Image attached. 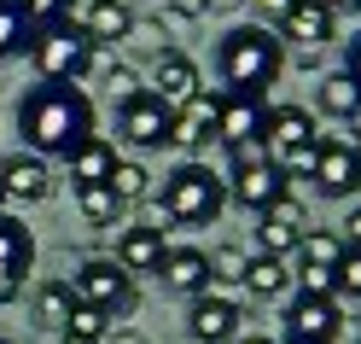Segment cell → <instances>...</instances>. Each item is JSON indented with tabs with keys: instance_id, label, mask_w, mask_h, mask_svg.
I'll return each mask as SVG.
<instances>
[{
	"instance_id": "8",
	"label": "cell",
	"mask_w": 361,
	"mask_h": 344,
	"mask_svg": "<svg viewBox=\"0 0 361 344\" xmlns=\"http://www.w3.org/2000/svg\"><path fill=\"white\" fill-rule=\"evenodd\" d=\"M309 181L326 198H355L361 193V146L344 141V134H321V158H314Z\"/></svg>"
},
{
	"instance_id": "1",
	"label": "cell",
	"mask_w": 361,
	"mask_h": 344,
	"mask_svg": "<svg viewBox=\"0 0 361 344\" xmlns=\"http://www.w3.org/2000/svg\"><path fill=\"white\" fill-rule=\"evenodd\" d=\"M18 134H24V152L35 158H71L82 141H94V100H87V88L76 82H35L24 88V100H18Z\"/></svg>"
},
{
	"instance_id": "27",
	"label": "cell",
	"mask_w": 361,
	"mask_h": 344,
	"mask_svg": "<svg viewBox=\"0 0 361 344\" xmlns=\"http://www.w3.org/2000/svg\"><path fill=\"white\" fill-rule=\"evenodd\" d=\"M204 257H210V292L216 286H245V268H251V251L245 245H216Z\"/></svg>"
},
{
	"instance_id": "6",
	"label": "cell",
	"mask_w": 361,
	"mask_h": 344,
	"mask_svg": "<svg viewBox=\"0 0 361 344\" xmlns=\"http://www.w3.org/2000/svg\"><path fill=\"white\" fill-rule=\"evenodd\" d=\"M262 152L274 158L286 175H309L314 158H321V123H314V111L274 105L268 111V129H262Z\"/></svg>"
},
{
	"instance_id": "15",
	"label": "cell",
	"mask_w": 361,
	"mask_h": 344,
	"mask_svg": "<svg viewBox=\"0 0 361 344\" xmlns=\"http://www.w3.org/2000/svg\"><path fill=\"white\" fill-rule=\"evenodd\" d=\"M216 111H221V94H204V88H198L187 105H175V146L180 152H204L216 141Z\"/></svg>"
},
{
	"instance_id": "30",
	"label": "cell",
	"mask_w": 361,
	"mask_h": 344,
	"mask_svg": "<svg viewBox=\"0 0 361 344\" xmlns=\"http://www.w3.org/2000/svg\"><path fill=\"white\" fill-rule=\"evenodd\" d=\"M30 47V18L18 0H0V59H12V53H24Z\"/></svg>"
},
{
	"instance_id": "2",
	"label": "cell",
	"mask_w": 361,
	"mask_h": 344,
	"mask_svg": "<svg viewBox=\"0 0 361 344\" xmlns=\"http://www.w3.org/2000/svg\"><path fill=\"white\" fill-rule=\"evenodd\" d=\"M280 64H286V47H280V35L262 30V24H233L216 41L221 94H268V88L280 82Z\"/></svg>"
},
{
	"instance_id": "12",
	"label": "cell",
	"mask_w": 361,
	"mask_h": 344,
	"mask_svg": "<svg viewBox=\"0 0 361 344\" xmlns=\"http://www.w3.org/2000/svg\"><path fill=\"white\" fill-rule=\"evenodd\" d=\"M286 193H291V175L274 164V158H257V164L228 170V198L245 204V210H268V204L286 198Z\"/></svg>"
},
{
	"instance_id": "22",
	"label": "cell",
	"mask_w": 361,
	"mask_h": 344,
	"mask_svg": "<svg viewBox=\"0 0 361 344\" xmlns=\"http://www.w3.org/2000/svg\"><path fill=\"white\" fill-rule=\"evenodd\" d=\"M71 181L76 187H94V181H111V170H117V141H105V134H94V141H82L71 158Z\"/></svg>"
},
{
	"instance_id": "23",
	"label": "cell",
	"mask_w": 361,
	"mask_h": 344,
	"mask_svg": "<svg viewBox=\"0 0 361 344\" xmlns=\"http://www.w3.org/2000/svg\"><path fill=\"white\" fill-rule=\"evenodd\" d=\"M76 309H82V304H76L71 280H41V286H35V321H41V327L64 333V327H71V315H76Z\"/></svg>"
},
{
	"instance_id": "29",
	"label": "cell",
	"mask_w": 361,
	"mask_h": 344,
	"mask_svg": "<svg viewBox=\"0 0 361 344\" xmlns=\"http://www.w3.org/2000/svg\"><path fill=\"white\" fill-rule=\"evenodd\" d=\"M111 193H117L123 204L152 198V175H146V164H134V158H117V170H111Z\"/></svg>"
},
{
	"instance_id": "33",
	"label": "cell",
	"mask_w": 361,
	"mask_h": 344,
	"mask_svg": "<svg viewBox=\"0 0 361 344\" xmlns=\"http://www.w3.org/2000/svg\"><path fill=\"white\" fill-rule=\"evenodd\" d=\"M105 88H111V94H117V105L128 100V94H140V71H134V64H111V71H105Z\"/></svg>"
},
{
	"instance_id": "31",
	"label": "cell",
	"mask_w": 361,
	"mask_h": 344,
	"mask_svg": "<svg viewBox=\"0 0 361 344\" xmlns=\"http://www.w3.org/2000/svg\"><path fill=\"white\" fill-rule=\"evenodd\" d=\"M338 297L361 304V245H344V263H338Z\"/></svg>"
},
{
	"instance_id": "25",
	"label": "cell",
	"mask_w": 361,
	"mask_h": 344,
	"mask_svg": "<svg viewBox=\"0 0 361 344\" xmlns=\"http://www.w3.org/2000/svg\"><path fill=\"white\" fill-rule=\"evenodd\" d=\"M76 210H82L87 222H94V227H117L128 204H123L117 193H111V181H94V187H76Z\"/></svg>"
},
{
	"instance_id": "5",
	"label": "cell",
	"mask_w": 361,
	"mask_h": 344,
	"mask_svg": "<svg viewBox=\"0 0 361 344\" xmlns=\"http://www.w3.org/2000/svg\"><path fill=\"white\" fill-rule=\"evenodd\" d=\"M71 292L82 309H94L105 321H123L134 315V304H140V292H134V274L117 263V257H82L76 274H71Z\"/></svg>"
},
{
	"instance_id": "35",
	"label": "cell",
	"mask_w": 361,
	"mask_h": 344,
	"mask_svg": "<svg viewBox=\"0 0 361 344\" xmlns=\"http://www.w3.org/2000/svg\"><path fill=\"white\" fill-rule=\"evenodd\" d=\"M169 6V18H180V24H198V18H210L204 12V0H164Z\"/></svg>"
},
{
	"instance_id": "34",
	"label": "cell",
	"mask_w": 361,
	"mask_h": 344,
	"mask_svg": "<svg viewBox=\"0 0 361 344\" xmlns=\"http://www.w3.org/2000/svg\"><path fill=\"white\" fill-rule=\"evenodd\" d=\"M128 41H140V47H152V59L164 53V30H157V24H146V18H134V30H128Z\"/></svg>"
},
{
	"instance_id": "11",
	"label": "cell",
	"mask_w": 361,
	"mask_h": 344,
	"mask_svg": "<svg viewBox=\"0 0 361 344\" xmlns=\"http://www.w3.org/2000/svg\"><path fill=\"white\" fill-rule=\"evenodd\" d=\"M187 327H192L198 344H239L245 304H239V297H228V292H204V297H192Z\"/></svg>"
},
{
	"instance_id": "19",
	"label": "cell",
	"mask_w": 361,
	"mask_h": 344,
	"mask_svg": "<svg viewBox=\"0 0 361 344\" xmlns=\"http://www.w3.org/2000/svg\"><path fill=\"white\" fill-rule=\"evenodd\" d=\"M164 286L180 292V297H204L210 292V257L198 245H169V257H164Z\"/></svg>"
},
{
	"instance_id": "36",
	"label": "cell",
	"mask_w": 361,
	"mask_h": 344,
	"mask_svg": "<svg viewBox=\"0 0 361 344\" xmlns=\"http://www.w3.org/2000/svg\"><path fill=\"white\" fill-rule=\"evenodd\" d=\"M257 158H268V152H262V141H245V146H228V170H239V164H257Z\"/></svg>"
},
{
	"instance_id": "49",
	"label": "cell",
	"mask_w": 361,
	"mask_h": 344,
	"mask_svg": "<svg viewBox=\"0 0 361 344\" xmlns=\"http://www.w3.org/2000/svg\"><path fill=\"white\" fill-rule=\"evenodd\" d=\"M280 344H286V338H280Z\"/></svg>"
},
{
	"instance_id": "38",
	"label": "cell",
	"mask_w": 361,
	"mask_h": 344,
	"mask_svg": "<svg viewBox=\"0 0 361 344\" xmlns=\"http://www.w3.org/2000/svg\"><path fill=\"white\" fill-rule=\"evenodd\" d=\"M344 76H350V82L361 88V35L350 41V59H344Z\"/></svg>"
},
{
	"instance_id": "40",
	"label": "cell",
	"mask_w": 361,
	"mask_h": 344,
	"mask_svg": "<svg viewBox=\"0 0 361 344\" xmlns=\"http://www.w3.org/2000/svg\"><path fill=\"white\" fill-rule=\"evenodd\" d=\"M257 6H262V12H268V18H274V24H280V18H286L291 6H298V0H257Z\"/></svg>"
},
{
	"instance_id": "44",
	"label": "cell",
	"mask_w": 361,
	"mask_h": 344,
	"mask_svg": "<svg viewBox=\"0 0 361 344\" xmlns=\"http://www.w3.org/2000/svg\"><path fill=\"white\" fill-rule=\"evenodd\" d=\"M59 344H94V338H82V333H59Z\"/></svg>"
},
{
	"instance_id": "3",
	"label": "cell",
	"mask_w": 361,
	"mask_h": 344,
	"mask_svg": "<svg viewBox=\"0 0 361 344\" xmlns=\"http://www.w3.org/2000/svg\"><path fill=\"white\" fill-rule=\"evenodd\" d=\"M157 198V227L175 222V227H210L221 210H228V181H221L210 164H198V158H187V164H175L164 175V187H152Z\"/></svg>"
},
{
	"instance_id": "42",
	"label": "cell",
	"mask_w": 361,
	"mask_h": 344,
	"mask_svg": "<svg viewBox=\"0 0 361 344\" xmlns=\"http://www.w3.org/2000/svg\"><path fill=\"white\" fill-rule=\"evenodd\" d=\"M321 6H332V12H361V0H321Z\"/></svg>"
},
{
	"instance_id": "4",
	"label": "cell",
	"mask_w": 361,
	"mask_h": 344,
	"mask_svg": "<svg viewBox=\"0 0 361 344\" xmlns=\"http://www.w3.org/2000/svg\"><path fill=\"white\" fill-rule=\"evenodd\" d=\"M24 59H30L35 82H76V88H82L87 64H94V41H87V30L76 24V18H59V24L30 30Z\"/></svg>"
},
{
	"instance_id": "9",
	"label": "cell",
	"mask_w": 361,
	"mask_h": 344,
	"mask_svg": "<svg viewBox=\"0 0 361 344\" xmlns=\"http://www.w3.org/2000/svg\"><path fill=\"white\" fill-rule=\"evenodd\" d=\"M309 234V216H303V204L298 198H274L268 210H257V251L262 257H298V245Z\"/></svg>"
},
{
	"instance_id": "28",
	"label": "cell",
	"mask_w": 361,
	"mask_h": 344,
	"mask_svg": "<svg viewBox=\"0 0 361 344\" xmlns=\"http://www.w3.org/2000/svg\"><path fill=\"white\" fill-rule=\"evenodd\" d=\"M355 105H361V88H355L344 71H332V76L321 82V111H326V117H338V123H350Z\"/></svg>"
},
{
	"instance_id": "45",
	"label": "cell",
	"mask_w": 361,
	"mask_h": 344,
	"mask_svg": "<svg viewBox=\"0 0 361 344\" xmlns=\"http://www.w3.org/2000/svg\"><path fill=\"white\" fill-rule=\"evenodd\" d=\"M239 344H280V338H262V333H251V338H245V333H239Z\"/></svg>"
},
{
	"instance_id": "48",
	"label": "cell",
	"mask_w": 361,
	"mask_h": 344,
	"mask_svg": "<svg viewBox=\"0 0 361 344\" xmlns=\"http://www.w3.org/2000/svg\"><path fill=\"white\" fill-rule=\"evenodd\" d=\"M0 344H12V338H0Z\"/></svg>"
},
{
	"instance_id": "26",
	"label": "cell",
	"mask_w": 361,
	"mask_h": 344,
	"mask_svg": "<svg viewBox=\"0 0 361 344\" xmlns=\"http://www.w3.org/2000/svg\"><path fill=\"white\" fill-rule=\"evenodd\" d=\"M286 286H291V263L286 257H262V251H257L251 268H245V292H251V297H280Z\"/></svg>"
},
{
	"instance_id": "39",
	"label": "cell",
	"mask_w": 361,
	"mask_h": 344,
	"mask_svg": "<svg viewBox=\"0 0 361 344\" xmlns=\"http://www.w3.org/2000/svg\"><path fill=\"white\" fill-rule=\"evenodd\" d=\"M105 344H152V338L134 333V327H117V333H105Z\"/></svg>"
},
{
	"instance_id": "47",
	"label": "cell",
	"mask_w": 361,
	"mask_h": 344,
	"mask_svg": "<svg viewBox=\"0 0 361 344\" xmlns=\"http://www.w3.org/2000/svg\"><path fill=\"white\" fill-rule=\"evenodd\" d=\"M355 333H361V321H355Z\"/></svg>"
},
{
	"instance_id": "18",
	"label": "cell",
	"mask_w": 361,
	"mask_h": 344,
	"mask_svg": "<svg viewBox=\"0 0 361 344\" xmlns=\"http://www.w3.org/2000/svg\"><path fill=\"white\" fill-rule=\"evenodd\" d=\"M164 257H169V239H164V227H157V222L123 227V234H117V263H123L128 274H157Z\"/></svg>"
},
{
	"instance_id": "13",
	"label": "cell",
	"mask_w": 361,
	"mask_h": 344,
	"mask_svg": "<svg viewBox=\"0 0 361 344\" xmlns=\"http://www.w3.org/2000/svg\"><path fill=\"white\" fill-rule=\"evenodd\" d=\"M268 94H221V111H216V141L221 146H245V141H262L268 129Z\"/></svg>"
},
{
	"instance_id": "21",
	"label": "cell",
	"mask_w": 361,
	"mask_h": 344,
	"mask_svg": "<svg viewBox=\"0 0 361 344\" xmlns=\"http://www.w3.org/2000/svg\"><path fill=\"white\" fill-rule=\"evenodd\" d=\"M82 30H87V41H94V47L128 41V30H134V6H128V0H94V6H87V18H82Z\"/></svg>"
},
{
	"instance_id": "46",
	"label": "cell",
	"mask_w": 361,
	"mask_h": 344,
	"mask_svg": "<svg viewBox=\"0 0 361 344\" xmlns=\"http://www.w3.org/2000/svg\"><path fill=\"white\" fill-rule=\"evenodd\" d=\"M0 216H6V187H0Z\"/></svg>"
},
{
	"instance_id": "10",
	"label": "cell",
	"mask_w": 361,
	"mask_h": 344,
	"mask_svg": "<svg viewBox=\"0 0 361 344\" xmlns=\"http://www.w3.org/2000/svg\"><path fill=\"white\" fill-rule=\"evenodd\" d=\"M344 315H338V297H309L298 292L286 304V344H332Z\"/></svg>"
},
{
	"instance_id": "41",
	"label": "cell",
	"mask_w": 361,
	"mask_h": 344,
	"mask_svg": "<svg viewBox=\"0 0 361 344\" xmlns=\"http://www.w3.org/2000/svg\"><path fill=\"white\" fill-rule=\"evenodd\" d=\"M204 12H221V18H233V12H245V0H204Z\"/></svg>"
},
{
	"instance_id": "37",
	"label": "cell",
	"mask_w": 361,
	"mask_h": 344,
	"mask_svg": "<svg viewBox=\"0 0 361 344\" xmlns=\"http://www.w3.org/2000/svg\"><path fill=\"white\" fill-rule=\"evenodd\" d=\"M338 239H344V245H361V204H350V216H344V227H338Z\"/></svg>"
},
{
	"instance_id": "24",
	"label": "cell",
	"mask_w": 361,
	"mask_h": 344,
	"mask_svg": "<svg viewBox=\"0 0 361 344\" xmlns=\"http://www.w3.org/2000/svg\"><path fill=\"white\" fill-rule=\"evenodd\" d=\"M338 263H344V239H338V227H309L303 245H298V268H326V274H338Z\"/></svg>"
},
{
	"instance_id": "43",
	"label": "cell",
	"mask_w": 361,
	"mask_h": 344,
	"mask_svg": "<svg viewBox=\"0 0 361 344\" xmlns=\"http://www.w3.org/2000/svg\"><path fill=\"white\" fill-rule=\"evenodd\" d=\"M350 141H355V146H361V105H355V111H350Z\"/></svg>"
},
{
	"instance_id": "17",
	"label": "cell",
	"mask_w": 361,
	"mask_h": 344,
	"mask_svg": "<svg viewBox=\"0 0 361 344\" xmlns=\"http://www.w3.org/2000/svg\"><path fill=\"white\" fill-rule=\"evenodd\" d=\"M146 88H152V94H164L169 105H187L198 94V64L180 53V47H164V53L152 59V82Z\"/></svg>"
},
{
	"instance_id": "32",
	"label": "cell",
	"mask_w": 361,
	"mask_h": 344,
	"mask_svg": "<svg viewBox=\"0 0 361 344\" xmlns=\"http://www.w3.org/2000/svg\"><path fill=\"white\" fill-rule=\"evenodd\" d=\"M18 6H24L30 30H41V24H59V18H71V0H18Z\"/></svg>"
},
{
	"instance_id": "20",
	"label": "cell",
	"mask_w": 361,
	"mask_h": 344,
	"mask_svg": "<svg viewBox=\"0 0 361 344\" xmlns=\"http://www.w3.org/2000/svg\"><path fill=\"white\" fill-rule=\"evenodd\" d=\"M30 268H35V234L6 210V216H0V280H6V286H24Z\"/></svg>"
},
{
	"instance_id": "7",
	"label": "cell",
	"mask_w": 361,
	"mask_h": 344,
	"mask_svg": "<svg viewBox=\"0 0 361 344\" xmlns=\"http://www.w3.org/2000/svg\"><path fill=\"white\" fill-rule=\"evenodd\" d=\"M117 134L134 152H164V146H175V105L164 94H152V88H140V94H128L117 105Z\"/></svg>"
},
{
	"instance_id": "14",
	"label": "cell",
	"mask_w": 361,
	"mask_h": 344,
	"mask_svg": "<svg viewBox=\"0 0 361 344\" xmlns=\"http://www.w3.org/2000/svg\"><path fill=\"white\" fill-rule=\"evenodd\" d=\"M0 187H6V204H12V198L41 204V198L53 193V164L18 146V152H6V158H0Z\"/></svg>"
},
{
	"instance_id": "16",
	"label": "cell",
	"mask_w": 361,
	"mask_h": 344,
	"mask_svg": "<svg viewBox=\"0 0 361 344\" xmlns=\"http://www.w3.org/2000/svg\"><path fill=\"white\" fill-rule=\"evenodd\" d=\"M332 30H338V12H332V6H321V0H298V6L280 18V41H298L303 53L326 47Z\"/></svg>"
}]
</instances>
